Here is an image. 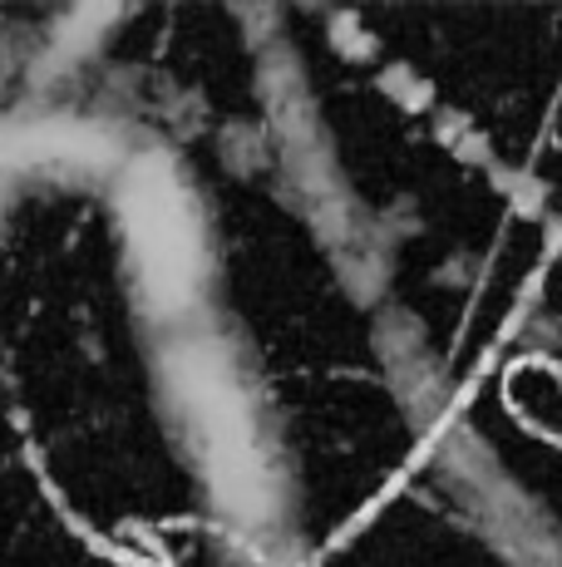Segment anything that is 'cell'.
Returning <instances> with one entry per match:
<instances>
[{"mask_svg": "<svg viewBox=\"0 0 562 567\" xmlns=\"http://www.w3.org/2000/svg\"><path fill=\"white\" fill-rule=\"evenodd\" d=\"M114 207L124 223L128 277L138 287V307L148 311L154 331L202 316V287L212 271L208 217L173 158L138 154L114 178Z\"/></svg>", "mask_w": 562, "mask_h": 567, "instance_id": "2", "label": "cell"}, {"mask_svg": "<svg viewBox=\"0 0 562 567\" xmlns=\"http://www.w3.org/2000/svg\"><path fill=\"white\" fill-rule=\"evenodd\" d=\"M158 390L173 434L188 440V460L212 488V504L242 533H272L287 504V468L277 440L267 434L262 385L232 355V341L218 321H188L158 331Z\"/></svg>", "mask_w": 562, "mask_h": 567, "instance_id": "1", "label": "cell"}]
</instances>
